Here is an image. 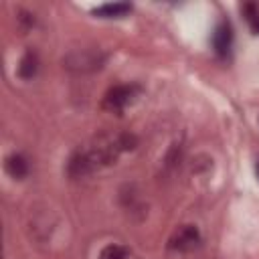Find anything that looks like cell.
Returning <instances> with one entry per match:
<instances>
[{
  "instance_id": "6da1fadb",
  "label": "cell",
  "mask_w": 259,
  "mask_h": 259,
  "mask_svg": "<svg viewBox=\"0 0 259 259\" xmlns=\"http://www.w3.org/2000/svg\"><path fill=\"white\" fill-rule=\"evenodd\" d=\"M136 146V138L132 134H101L85 148L77 150L69 160L71 176H85L101 166L113 164L121 152L132 150Z\"/></svg>"
},
{
  "instance_id": "7a4b0ae2",
  "label": "cell",
  "mask_w": 259,
  "mask_h": 259,
  "mask_svg": "<svg viewBox=\"0 0 259 259\" xmlns=\"http://www.w3.org/2000/svg\"><path fill=\"white\" fill-rule=\"evenodd\" d=\"M140 85L136 83H125V85H115L111 87L105 97H103V109L111 111V113H121L127 105H132L138 95H140Z\"/></svg>"
},
{
  "instance_id": "3957f363",
  "label": "cell",
  "mask_w": 259,
  "mask_h": 259,
  "mask_svg": "<svg viewBox=\"0 0 259 259\" xmlns=\"http://www.w3.org/2000/svg\"><path fill=\"white\" fill-rule=\"evenodd\" d=\"M200 243V233L194 225H182L174 231V235L168 241V247L174 251H192Z\"/></svg>"
},
{
  "instance_id": "277c9868",
  "label": "cell",
  "mask_w": 259,
  "mask_h": 259,
  "mask_svg": "<svg viewBox=\"0 0 259 259\" xmlns=\"http://www.w3.org/2000/svg\"><path fill=\"white\" fill-rule=\"evenodd\" d=\"M233 47V26L229 20H221L212 32V49L221 59H227Z\"/></svg>"
},
{
  "instance_id": "5b68a950",
  "label": "cell",
  "mask_w": 259,
  "mask_h": 259,
  "mask_svg": "<svg viewBox=\"0 0 259 259\" xmlns=\"http://www.w3.org/2000/svg\"><path fill=\"white\" fill-rule=\"evenodd\" d=\"M130 10H132L130 4H125V2H115V4H103V6L95 8L93 14L99 16V18H121V16H125Z\"/></svg>"
},
{
  "instance_id": "8992f818",
  "label": "cell",
  "mask_w": 259,
  "mask_h": 259,
  "mask_svg": "<svg viewBox=\"0 0 259 259\" xmlns=\"http://www.w3.org/2000/svg\"><path fill=\"white\" fill-rule=\"evenodd\" d=\"M6 172H8L12 178H16V180L24 178V176L28 174V162H26V158L20 156V154L8 156V158H6Z\"/></svg>"
},
{
  "instance_id": "52a82bcc",
  "label": "cell",
  "mask_w": 259,
  "mask_h": 259,
  "mask_svg": "<svg viewBox=\"0 0 259 259\" xmlns=\"http://www.w3.org/2000/svg\"><path fill=\"white\" fill-rule=\"evenodd\" d=\"M36 73V57L32 53H26L22 59H20V65H18V75L22 79H30L34 77Z\"/></svg>"
},
{
  "instance_id": "ba28073f",
  "label": "cell",
  "mask_w": 259,
  "mask_h": 259,
  "mask_svg": "<svg viewBox=\"0 0 259 259\" xmlns=\"http://www.w3.org/2000/svg\"><path fill=\"white\" fill-rule=\"evenodd\" d=\"M241 12H243L249 28L255 34H259V6H255V4H243L241 6Z\"/></svg>"
},
{
  "instance_id": "9c48e42d",
  "label": "cell",
  "mask_w": 259,
  "mask_h": 259,
  "mask_svg": "<svg viewBox=\"0 0 259 259\" xmlns=\"http://www.w3.org/2000/svg\"><path fill=\"white\" fill-rule=\"evenodd\" d=\"M97 259H127V251H125V247H121V245L109 243V245H105V247L99 251V257H97Z\"/></svg>"
},
{
  "instance_id": "30bf717a",
  "label": "cell",
  "mask_w": 259,
  "mask_h": 259,
  "mask_svg": "<svg viewBox=\"0 0 259 259\" xmlns=\"http://www.w3.org/2000/svg\"><path fill=\"white\" fill-rule=\"evenodd\" d=\"M255 170H257V176H259V160H257V166H255Z\"/></svg>"
}]
</instances>
